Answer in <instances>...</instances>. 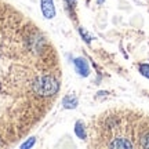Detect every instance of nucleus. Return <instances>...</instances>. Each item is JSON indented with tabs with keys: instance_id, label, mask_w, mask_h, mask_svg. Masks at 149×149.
I'll list each match as a JSON object with an SVG mask.
<instances>
[{
	"instance_id": "9",
	"label": "nucleus",
	"mask_w": 149,
	"mask_h": 149,
	"mask_svg": "<svg viewBox=\"0 0 149 149\" xmlns=\"http://www.w3.org/2000/svg\"><path fill=\"white\" fill-rule=\"evenodd\" d=\"M65 3L68 4V7H69V10L72 11L74 8V6H76V0H65Z\"/></svg>"
},
{
	"instance_id": "11",
	"label": "nucleus",
	"mask_w": 149,
	"mask_h": 149,
	"mask_svg": "<svg viewBox=\"0 0 149 149\" xmlns=\"http://www.w3.org/2000/svg\"><path fill=\"white\" fill-rule=\"evenodd\" d=\"M0 145H1V144H0Z\"/></svg>"
},
{
	"instance_id": "4",
	"label": "nucleus",
	"mask_w": 149,
	"mask_h": 149,
	"mask_svg": "<svg viewBox=\"0 0 149 149\" xmlns=\"http://www.w3.org/2000/svg\"><path fill=\"white\" fill-rule=\"evenodd\" d=\"M74 134L79 137L80 139H86V127L84 124H83V122H76V124H74Z\"/></svg>"
},
{
	"instance_id": "2",
	"label": "nucleus",
	"mask_w": 149,
	"mask_h": 149,
	"mask_svg": "<svg viewBox=\"0 0 149 149\" xmlns=\"http://www.w3.org/2000/svg\"><path fill=\"white\" fill-rule=\"evenodd\" d=\"M73 64H74V68L79 72L80 76H88V73H90V66H88V62H87L84 58H76L73 61Z\"/></svg>"
},
{
	"instance_id": "6",
	"label": "nucleus",
	"mask_w": 149,
	"mask_h": 149,
	"mask_svg": "<svg viewBox=\"0 0 149 149\" xmlns=\"http://www.w3.org/2000/svg\"><path fill=\"white\" fill-rule=\"evenodd\" d=\"M139 72H141V74H144L145 77H148L149 79V65L148 64L139 65Z\"/></svg>"
},
{
	"instance_id": "8",
	"label": "nucleus",
	"mask_w": 149,
	"mask_h": 149,
	"mask_svg": "<svg viewBox=\"0 0 149 149\" xmlns=\"http://www.w3.org/2000/svg\"><path fill=\"white\" fill-rule=\"evenodd\" d=\"M79 31H80V35H81V36H83V39H84V42L90 43V42H91V37H90V35H88V33H87V32H84V31H83L81 28H80Z\"/></svg>"
},
{
	"instance_id": "10",
	"label": "nucleus",
	"mask_w": 149,
	"mask_h": 149,
	"mask_svg": "<svg viewBox=\"0 0 149 149\" xmlns=\"http://www.w3.org/2000/svg\"><path fill=\"white\" fill-rule=\"evenodd\" d=\"M104 3V0H98V4H102Z\"/></svg>"
},
{
	"instance_id": "3",
	"label": "nucleus",
	"mask_w": 149,
	"mask_h": 149,
	"mask_svg": "<svg viewBox=\"0 0 149 149\" xmlns=\"http://www.w3.org/2000/svg\"><path fill=\"white\" fill-rule=\"evenodd\" d=\"M62 104H64V108H66V109H73V108L77 107V100H76L74 95H70L69 94V95L64 97Z\"/></svg>"
},
{
	"instance_id": "7",
	"label": "nucleus",
	"mask_w": 149,
	"mask_h": 149,
	"mask_svg": "<svg viewBox=\"0 0 149 149\" xmlns=\"http://www.w3.org/2000/svg\"><path fill=\"white\" fill-rule=\"evenodd\" d=\"M35 141H36L35 138H29L26 142H25V144L21 145V149H26V148H31V146H33V145H35Z\"/></svg>"
},
{
	"instance_id": "1",
	"label": "nucleus",
	"mask_w": 149,
	"mask_h": 149,
	"mask_svg": "<svg viewBox=\"0 0 149 149\" xmlns=\"http://www.w3.org/2000/svg\"><path fill=\"white\" fill-rule=\"evenodd\" d=\"M40 8H42L44 18L51 19L55 17V7H54L53 0H40Z\"/></svg>"
},
{
	"instance_id": "5",
	"label": "nucleus",
	"mask_w": 149,
	"mask_h": 149,
	"mask_svg": "<svg viewBox=\"0 0 149 149\" xmlns=\"http://www.w3.org/2000/svg\"><path fill=\"white\" fill-rule=\"evenodd\" d=\"M138 145L141 146V148H149V130L141 134V137H139V144Z\"/></svg>"
}]
</instances>
